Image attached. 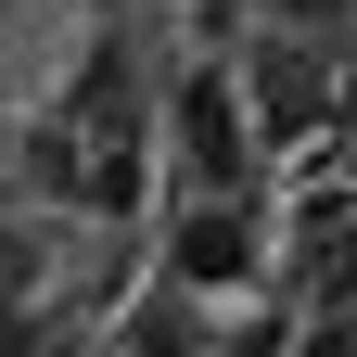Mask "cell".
I'll use <instances>...</instances> for the list:
<instances>
[{"label": "cell", "instance_id": "6da1fadb", "mask_svg": "<svg viewBox=\"0 0 357 357\" xmlns=\"http://www.w3.org/2000/svg\"><path fill=\"white\" fill-rule=\"evenodd\" d=\"M178 141H192L204 178H243V89L230 77H192V89H178Z\"/></svg>", "mask_w": 357, "mask_h": 357}, {"label": "cell", "instance_id": "7a4b0ae2", "mask_svg": "<svg viewBox=\"0 0 357 357\" xmlns=\"http://www.w3.org/2000/svg\"><path fill=\"white\" fill-rule=\"evenodd\" d=\"M243 268H255V230L230 204H204L192 230H178V281H243Z\"/></svg>", "mask_w": 357, "mask_h": 357}, {"label": "cell", "instance_id": "3957f363", "mask_svg": "<svg viewBox=\"0 0 357 357\" xmlns=\"http://www.w3.org/2000/svg\"><path fill=\"white\" fill-rule=\"evenodd\" d=\"M281 13H294V26H319V38H332V26H357V0H281Z\"/></svg>", "mask_w": 357, "mask_h": 357}, {"label": "cell", "instance_id": "277c9868", "mask_svg": "<svg viewBox=\"0 0 357 357\" xmlns=\"http://www.w3.org/2000/svg\"><path fill=\"white\" fill-rule=\"evenodd\" d=\"M141 357H178V332H141Z\"/></svg>", "mask_w": 357, "mask_h": 357}]
</instances>
